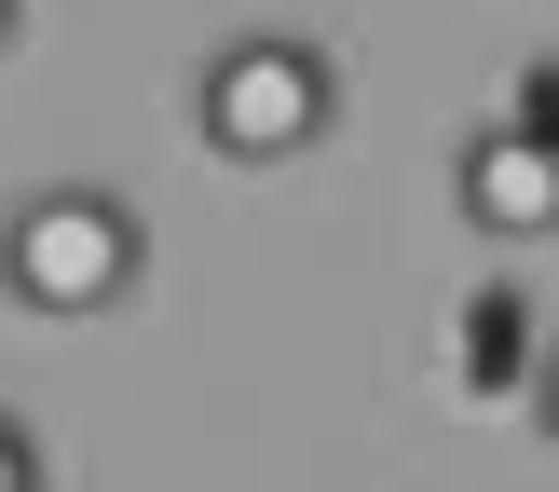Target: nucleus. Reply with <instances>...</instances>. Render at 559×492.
I'll use <instances>...</instances> for the list:
<instances>
[{
  "mask_svg": "<svg viewBox=\"0 0 559 492\" xmlns=\"http://www.w3.org/2000/svg\"><path fill=\"white\" fill-rule=\"evenodd\" d=\"M151 273V219L109 178H41L0 206V301L14 315H109Z\"/></svg>",
  "mask_w": 559,
  "mask_h": 492,
  "instance_id": "f257e3e1",
  "label": "nucleus"
},
{
  "mask_svg": "<svg viewBox=\"0 0 559 492\" xmlns=\"http://www.w3.org/2000/svg\"><path fill=\"white\" fill-rule=\"evenodd\" d=\"M328 124H342V55L300 27H246L191 69V137L218 164H300Z\"/></svg>",
  "mask_w": 559,
  "mask_h": 492,
  "instance_id": "f03ea898",
  "label": "nucleus"
},
{
  "mask_svg": "<svg viewBox=\"0 0 559 492\" xmlns=\"http://www.w3.org/2000/svg\"><path fill=\"white\" fill-rule=\"evenodd\" d=\"M451 206H464V233H491V246H546V233H559L546 82H519V109H506V124H478V137H464V164H451Z\"/></svg>",
  "mask_w": 559,
  "mask_h": 492,
  "instance_id": "7ed1b4c3",
  "label": "nucleus"
},
{
  "mask_svg": "<svg viewBox=\"0 0 559 492\" xmlns=\"http://www.w3.org/2000/svg\"><path fill=\"white\" fill-rule=\"evenodd\" d=\"M451 383H464L478 410H506L519 383H533V301H519V288H478V301L451 315Z\"/></svg>",
  "mask_w": 559,
  "mask_h": 492,
  "instance_id": "20e7f679",
  "label": "nucleus"
},
{
  "mask_svg": "<svg viewBox=\"0 0 559 492\" xmlns=\"http://www.w3.org/2000/svg\"><path fill=\"white\" fill-rule=\"evenodd\" d=\"M0 492H41V437H27V410H0Z\"/></svg>",
  "mask_w": 559,
  "mask_h": 492,
  "instance_id": "39448f33",
  "label": "nucleus"
},
{
  "mask_svg": "<svg viewBox=\"0 0 559 492\" xmlns=\"http://www.w3.org/2000/svg\"><path fill=\"white\" fill-rule=\"evenodd\" d=\"M14 27H27V0H0V55H14Z\"/></svg>",
  "mask_w": 559,
  "mask_h": 492,
  "instance_id": "423d86ee",
  "label": "nucleus"
}]
</instances>
